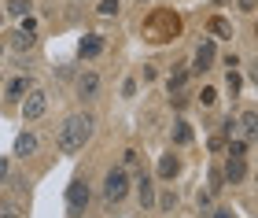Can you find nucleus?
I'll return each instance as SVG.
<instances>
[{
	"label": "nucleus",
	"instance_id": "26",
	"mask_svg": "<svg viewBox=\"0 0 258 218\" xmlns=\"http://www.w3.org/2000/svg\"><path fill=\"white\" fill-rule=\"evenodd\" d=\"M240 11H254V0H240Z\"/></svg>",
	"mask_w": 258,
	"mask_h": 218
},
{
	"label": "nucleus",
	"instance_id": "3",
	"mask_svg": "<svg viewBox=\"0 0 258 218\" xmlns=\"http://www.w3.org/2000/svg\"><path fill=\"white\" fill-rule=\"evenodd\" d=\"M44 107H48V93H41V89H26V100H22V119H26V122L41 119Z\"/></svg>",
	"mask_w": 258,
	"mask_h": 218
},
{
	"label": "nucleus",
	"instance_id": "6",
	"mask_svg": "<svg viewBox=\"0 0 258 218\" xmlns=\"http://www.w3.org/2000/svg\"><path fill=\"white\" fill-rule=\"evenodd\" d=\"M210 63H214V41H203L196 48V71H207Z\"/></svg>",
	"mask_w": 258,
	"mask_h": 218
},
{
	"label": "nucleus",
	"instance_id": "7",
	"mask_svg": "<svg viewBox=\"0 0 258 218\" xmlns=\"http://www.w3.org/2000/svg\"><path fill=\"white\" fill-rule=\"evenodd\" d=\"M33 152H37V137H33V133H19V137H15V155L26 159V155H33Z\"/></svg>",
	"mask_w": 258,
	"mask_h": 218
},
{
	"label": "nucleus",
	"instance_id": "14",
	"mask_svg": "<svg viewBox=\"0 0 258 218\" xmlns=\"http://www.w3.org/2000/svg\"><path fill=\"white\" fill-rule=\"evenodd\" d=\"M173 141H177V144H188V141H192V130H188V122H177V130H173Z\"/></svg>",
	"mask_w": 258,
	"mask_h": 218
},
{
	"label": "nucleus",
	"instance_id": "20",
	"mask_svg": "<svg viewBox=\"0 0 258 218\" xmlns=\"http://www.w3.org/2000/svg\"><path fill=\"white\" fill-rule=\"evenodd\" d=\"M114 11H118V0H103L100 4V15H114Z\"/></svg>",
	"mask_w": 258,
	"mask_h": 218
},
{
	"label": "nucleus",
	"instance_id": "15",
	"mask_svg": "<svg viewBox=\"0 0 258 218\" xmlns=\"http://www.w3.org/2000/svg\"><path fill=\"white\" fill-rule=\"evenodd\" d=\"M33 41H37V37H33V33H15V37H11V44H15V48H33Z\"/></svg>",
	"mask_w": 258,
	"mask_h": 218
},
{
	"label": "nucleus",
	"instance_id": "19",
	"mask_svg": "<svg viewBox=\"0 0 258 218\" xmlns=\"http://www.w3.org/2000/svg\"><path fill=\"white\" fill-rule=\"evenodd\" d=\"M225 85H229V93L236 96V93H240V74H236V71H229V82H225Z\"/></svg>",
	"mask_w": 258,
	"mask_h": 218
},
{
	"label": "nucleus",
	"instance_id": "22",
	"mask_svg": "<svg viewBox=\"0 0 258 218\" xmlns=\"http://www.w3.org/2000/svg\"><path fill=\"white\" fill-rule=\"evenodd\" d=\"M181 85H184V71H177V74H173V78H170V93H177V89H181Z\"/></svg>",
	"mask_w": 258,
	"mask_h": 218
},
{
	"label": "nucleus",
	"instance_id": "13",
	"mask_svg": "<svg viewBox=\"0 0 258 218\" xmlns=\"http://www.w3.org/2000/svg\"><path fill=\"white\" fill-rule=\"evenodd\" d=\"M26 89H30V78H15V82L8 85V96H22Z\"/></svg>",
	"mask_w": 258,
	"mask_h": 218
},
{
	"label": "nucleus",
	"instance_id": "4",
	"mask_svg": "<svg viewBox=\"0 0 258 218\" xmlns=\"http://www.w3.org/2000/svg\"><path fill=\"white\" fill-rule=\"evenodd\" d=\"M89 196H92V192H89V185H85L81 178L70 181V189H67V203H70V211H74V214H81V211L89 207Z\"/></svg>",
	"mask_w": 258,
	"mask_h": 218
},
{
	"label": "nucleus",
	"instance_id": "16",
	"mask_svg": "<svg viewBox=\"0 0 258 218\" xmlns=\"http://www.w3.org/2000/svg\"><path fill=\"white\" fill-rule=\"evenodd\" d=\"M210 30H214V33H221V37H229V33H232L225 19H210Z\"/></svg>",
	"mask_w": 258,
	"mask_h": 218
},
{
	"label": "nucleus",
	"instance_id": "11",
	"mask_svg": "<svg viewBox=\"0 0 258 218\" xmlns=\"http://www.w3.org/2000/svg\"><path fill=\"white\" fill-rule=\"evenodd\" d=\"M177 170H181V163H177L173 155H162V159H159V174H162V178H173Z\"/></svg>",
	"mask_w": 258,
	"mask_h": 218
},
{
	"label": "nucleus",
	"instance_id": "28",
	"mask_svg": "<svg viewBox=\"0 0 258 218\" xmlns=\"http://www.w3.org/2000/svg\"><path fill=\"white\" fill-rule=\"evenodd\" d=\"M0 52H4V41H0Z\"/></svg>",
	"mask_w": 258,
	"mask_h": 218
},
{
	"label": "nucleus",
	"instance_id": "12",
	"mask_svg": "<svg viewBox=\"0 0 258 218\" xmlns=\"http://www.w3.org/2000/svg\"><path fill=\"white\" fill-rule=\"evenodd\" d=\"M30 8H33L30 0H8V11H11V15H19V19L30 15Z\"/></svg>",
	"mask_w": 258,
	"mask_h": 218
},
{
	"label": "nucleus",
	"instance_id": "25",
	"mask_svg": "<svg viewBox=\"0 0 258 218\" xmlns=\"http://www.w3.org/2000/svg\"><path fill=\"white\" fill-rule=\"evenodd\" d=\"M4 178H8V159H0V185H4Z\"/></svg>",
	"mask_w": 258,
	"mask_h": 218
},
{
	"label": "nucleus",
	"instance_id": "2",
	"mask_svg": "<svg viewBox=\"0 0 258 218\" xmlns=\"http://www.w3.org/2000/svg\"><path fill=\"white\" fill-rule=\"evenodd\" d=\"M125 192H129V178H125V170H111L107 181H103V200H107V203H122V200H125Z\"/></svg>",
	"mask_w": 258,
	"mask_h": 218
},
{
	"label": "nucleus",
	"instance_id": "9",
	"mask_svg": "<svg viewBox=\"0 0 258 218\" xmlns=\"http://www.w3.org/2000/svg\"><path fill=\"white\" fill-rule=\"evenodd\" d=\"M96 89H100V78L96 74H81L78 78V93L81 96H96Z\"/></svg>",
	"mask_w": 258,
	"mask_h": 218
},
{
	"label": "nucleus",
	"instance_id": "27",
	"mask_svg": "<svg viewBox=\"0 0 258 218\" xmlns=\"http://www.w3.org/2000/svg\"><path fill=\"white\" fill-rule=\"evenodd\" d=\"M214 218H236L232 211H214Z\"/></svg>",
	"mask_w": 258,
	"mask_h": 218
},
{
	"label": "nucleus",
	"instance_id": "1",
	"mask_svg": "<svg viewBox=\"0 0 258 218\" xmlns=\"http://www.w3.org/2000/svg\"><path fill=\"white\" fill-rule=\"evenodd\" d=\"M92 115H70V119L59 126V137H55V148H59L63 155H74L85 148V141L92 137Z\"/></svg>",
	"mask_w": 258,
	"mask_h": 218
},
{
	"label": "nucleus",
	"instance_id": "23",
	"mask_svg": "<svg viewBox=\"0 0 258 218\" xmlns=\"http://www.w3.org/2000/svg\"><path fill=\"white\" fill-rule=\"evenodd\" d=\"M199 100H203V104L210 107V104H214V100H218V93H214V89H203V93H199Z\"/></svg>",
	"mask_w": 258,
	"mask_h": 218
},
{
	"label": "nucleus",
	"instance_id": "24",
	"mask_svg": "<svg viewBox=\"0 0 258 218\" xmlns=\"http://www.w3.org/2000/svg\"><path fill=\"white\" fill-rule=\"evenodd\" d=\"M159 203H162V211H173V203H177V196H173V192H166V196H162Z\"/></svg>",
	"mask_w": 258,
	"mask_h": 218
},
{
	"label": "nucleus",
	"instance_id": "17",
	"mask_svg": "<svg viewBox=\"0 0 258 218\" xmlns=\"http://www.w3.org/2000/svg\"><path fill=\"white\" fill-rule=\"evenodd\" d=\"M243 137H247V141L254 137V111H247V115H243Z\"/></svg>",
	"mask_w": 258,
	"mask_h": 218
},
{
	"label": "nucleus",
	"instance_id": "8",
	"mask_svg": "<svg viewBox=\"0 0 258 218\" xmlns=\"http://www.w3.org/2000/svg\"><path fill=\"white\" fill-rule=\"evenodd\" d=\"M225 178L236 185V181L243 178V155H229V163H225Z\"/></svg>",
	"mask_w": 258,
	"mask_h": 218
},
{
	"label": "nucleus",
	"instance_id": "5",
	"mask_svg": "<svg viewBox=\"0 0 258 218\" xmlns=\"http://www.w3.org/2000/svg\"><path fill=\"white\" fill-rule=\"evenodd\" d=\"M78 52H81V60H92V56H100V52H103V37H100V33H89V37H81Z\"/></svg>",
	"mask_w": 258,
	"mask_h": 218
},
{
	"label": "nucleus",
	"instance_id": "18",
	"mask_svg": "<svg viewBox=\"0 0 258 218\" xmlns=\"http://www.w3.org/2000/svg\"><path fill=\"white\" fill-rule=\"evenodd\" d=\"M0 218H22V211L15 203H0Z\"/></svg>",
	"mask_w": 258,
	"mask_h": 218
},
{
	"label": "nucleus",
	"instance_id": "21",
	"mask_svg": "<svg viewBox=\"0 0 258 218\" xmlns=\"http://www.w3.org/2000/svg\"><path fill=\"white\" fill-rule=\"evenodd\" d=\"M243 152H247V141H232L229 144V155H243Z\"/></svg>",
	"mask_w": 258,
	"mask_h": 218
},
{
	"label": "nucleus",
	"instance_id": "10",
	"mask_svg": "<svg viewBox=\"0 0 258 218\" xmlns=\"http://www.w3.org/2000/svg\"><path fill=\"white\" fill-rule=\"evenodd\" d=\"M137 196H140V203H144V207H151V203H155V189H151V181H148V178H140V181H137Z\"/></svg>",
	"mask_w": 258,
	"mask_h": 218
}]
</instances>
